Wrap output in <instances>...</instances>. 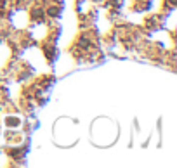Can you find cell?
I'll list each match as a JSON object with an SVG mask.
<instances>
[{"mask_svg":"<svg viewBox=\"0 0 177 168\" xmlns=\"http://www.w3.org/2000/svg\"><path fill=\"white\" fill-rule=\"evenodd\" d=\"M5 4V0H0V5H4Z\"/></svg>","mask_w":177,"mask_h":168,"instance_id":"obj_2","label":"cell"},{"mask_svg":"<svg viewBox=\"0 0 177 168\" xmlns=\"http://www.w3.org/2000/svg\"><path fill=\"white\" fill-rule=\"evenodd\" d=\"M59 12H61V7H57V5H52L49 9V14H50V16H57Z\"/></svg>","mask_w":177,"mask_h":168,"instance_id":"obj_1","label":"cell"}]
</instances>
